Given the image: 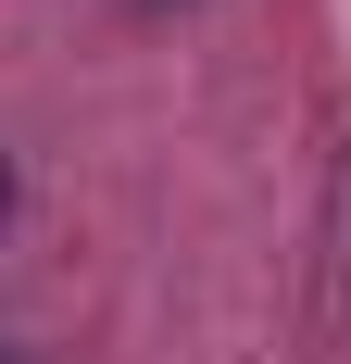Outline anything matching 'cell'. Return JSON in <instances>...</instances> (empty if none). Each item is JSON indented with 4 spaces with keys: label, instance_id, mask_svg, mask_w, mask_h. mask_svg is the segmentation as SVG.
<instances>
[{
    "label": "cell",
    "instance_id": "cell-1",
    "mask_svg": "<svg viewBox=\"0 0 351 364\" xmlns=\"http://www.w3.org/2000/svg\"><path fill=\"white\" fill-rule=\"evenodd\" d=\"M0 201H13V176H0Z\"/></svg>",
    "mask_w": 351,
    "mask_h": 364
}]
</instances>
